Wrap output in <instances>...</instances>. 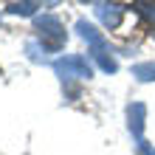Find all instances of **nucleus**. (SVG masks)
<instances>
[{
  "label": "nucleus",
  "instance_id": "nucleus-8",
  "mask_svg": "<svg viewBox=\"0 0 155 155\" xmlns=\"http://www.w3.org/2000/svg\"><path fill=\"white\" fill-rule=\"evenodd\" d=\"M133 76L138 82H155V62H141V65H135Z\"/></svg>",
  "mask_w": 155,
  "mask_h": 155
},
{
  "label": "nucleus",
  "instance_id": "nucleus-4",
  "mask_svg": "<svg viewBox=\"0 0 155 155\" xmlns=\"http://www.w3.org/2000/svg\"><path fill=\"white\" fill-rule=\"evenodd\" d=\"M93 12H96V17H99V20H102V25H104V28H118V25H121L124 8L118 6V3H113V0H99Z\"/></svg>",
  "mask_w": 155,
  "mask_h": 155
},
{
  "label": "nucleus",
  "instance_id": "nucleus-6",
  "mask_svg": "<svg viewBox=\"0 0 155 155\" xmlns=\"http://www.w3.org/2000/svg\"><path fill=\"white\" fill-rule=\"evenodd\" d=\"M37 8H40L37 0H17V3L8 6V14H14V17H31Z\"/></svg>",
  "mask_w": 155,
  "mask_h": 155
},
{
  "label": "nucleus",
  "instance_id": "nucleus-9",
  "mask_svg": "<svg viewBox=\"0 0 155 155\" xmlns=\"http://www.w3.org/2000/svg\"><path fill=\"white\" fill-rule=\"evenodd\" d=\"M25 51H28V57H31L34 62H42V59H45V51H48V48H40L37 42H28V45H25Z\"/></svg>",
  "mask_w": 155,
  "mask_h": 155
},
{
  "label": "nucleus",
  "instance_id": "nucleus-2",
  "mask_svg": "<svg viewBox=\"0 0 155 155\" xmlns=\"http://www.w3.org/2000/svg\"><path fill=\"white\" fill-rule=\"evenodd\" d=\"M54 74L62 79V85H71L74 79H90L93 76V65L82 54H71V57H59L54 62Z\"/></svg>",
  "mask_w": 155,
  "mask_h": 155
},
{
  "label": "nucleus",
  "instance_id": "nucleus-3",
  "mask_svg": "<svg viewBox=\"0 0 155 155\" xmlns=\"http://www.w3.org/2000/svg\"><path fill=\"white\" fill-rule=\"evenodd\" d=\"M34 28H37L40 34V40H42V48H48V51H59L62 45H65V28H62V23H59V17H54V14H42L34 20Z\"/></svg>",
  "mask_w": 155,
  "mask_h": 155
},
{
  "label": "nucleus",
  "instance_id": "nucleus-1",
  "mask_svg": "<svg viewBox=\"0 0 155 155\" xmlns=\"http://www.w3.org/2000/svg\"><path fill=\"white\" fill-rule=\"evenodd\" d=\"M76 31H79V37L90 45V57H93L96 65L102 68L104 74H116L118 65H116V59H113V54H110L107 40L102 37V31H99L93 23H87V20H76Z\"/></svg>",
  "mask_w": 155,
  "mask_h": 155
},
{
  "label": "nucleus",
  "instance_id": "nucleus-7",
  "mask_svg": "<svg viewBox=\"0 0 155 155\" xmlns=\"http://www.w3.org/2000/svg\"><path fill=\"white\" fill-rule=\"evenodd\" d=\"M133 8H135V14H138L141 20H147L150 25H155V0H138Z\"/></svg>",
  "mask_w": 155,
  "mask_h": 155
},
{
  "label": "nucleus",
  "instance_id": "nucleus-10",
  "mask_svg": "<svg viewBox=\"0 0 155 155\" xmlns=\"http://www.w3.org/2000/svg\"><path fill=\"white\" fill-rule=\"evenodd\" d=\"M59 3V0H48V3H45V6H57Z\"/></svg>",
  "mask_w": 155,
  "mask_h": 155
},
{
  "label": "nucleus",
  "instance_id": "nucleus-5",
  "mask_svg": "<svg viewBox=\"0 0 155 155\" xmlns=\"http://www.w3.org/2000/svg\"><path fill=\"white\" fill-rule=\"evenodd\" d=\"M144 118H147V107L141 102H133L127 107V124H130V133L133 138L138 141V150L144 147Z\"/></svg>",
  "mask_w": 155,
  "mask_h": 155
}]
</instances>
